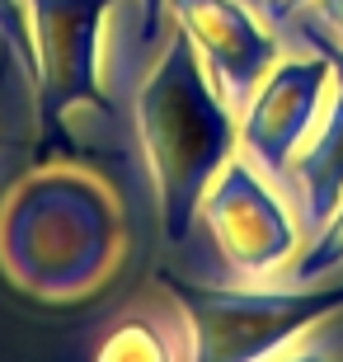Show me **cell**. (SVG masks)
<instances>
[{"mask_svg":"<svg viewBox=\"0 0 343 362\" xmlns=\"http://www.w3.org/2000/svg\"><path fill=\"white\" fill-rule=\"evenodd\" d=\"M136 136L156 179L160 230L170 245H184L211 179L221 175L240 141L236 113L184 33L170 38L136 90Z\"/></svg>","mask_w":343,"mask_h":362,"instance_id":"obj_1","label":"cell"},{"mask_svg":"<svg viewBox=\"0 0 343 362\" xmlns=\"http://www.w3.org/2000/svg\"><path fill=\"white\" fill-rule=\"evenodd\" d=\"M156 282L184 310L193 358L188 362H268L310 325L343 310V282L334 287H291V292H254V287H211L160 269Z\"/></svg>","mask_w":343,"mask_h":362,"instance_id":"obj_2","label":"cell"},{"mask_svg":"<svg viewBox=\"0 0 343 362\" xmlns=\"http://www.w3.org/2000/svg\"><path fill=\"white\" fill-rule=\"evenodd\" d=\"M33 28V99H38V160L71 146L66 118L80 104L104 108L99 90V28L113 0H24Z\"/></svg>","mask_w":343,"mask_h":362,"instance_id":"obj_3","label":"cell"},{"mask_svg":"<svg viewBox=\"0 0 343 362\" xmlns=\"http://www.w3.org/2000/svg\"><path fill=\"white\" fill-rule=\"evenodd\" d=\"M202 221L221 250L226 269L240 278H264L296 259L301 221L264 179V170H254L250 160L231 156L221 165V175L211 179L207 198H202Z\"/></svg>","mask_w":343,"mask_h":362,"instance_id":"obj_4","label":"cell"},{"mask_svg":"<svg viewBox=\"0 0 343 362\" xmlns=\"http://www.w3.org/2000/svg\"><path fill=\"white\" fill-rule=\"evenodd\" d=\"M330 85H334V71L320 52L277 57V66L259 81L250 104L240 108V151H245V160L254 170H264L268 179L287 175L291 156L301 151V141L315 127Z\"/></svg>","mask_w":343,"mask_h":362,"instance_id":"obj_5","label":"cell"},{"mask_svg":"<svg viewBox=\"0 0 343 362\" xmlns=\"http://www.w3.org/2000/svg\"><path fill=\"white\" fill-rule=\"evenodd\" d=\"M174 28L198 47L211 85L231 108H245L268 71L282 57L277 28H268L245 0H165Z\"/></svg>","mask_w":343,"mask_h":362,"instance_id":"obj_6","label":"cell"},{"mask_svg":"<svg viewBox=\"0 0 343 362\" xmlns=\"http://www.w3.org/2000/svg\"><path fill=\"white\" fill-rule=\"evenodd\" d=\"M282 184H287V193L296 198V221H301V230L315 235L334 216V207H339V198H343V85L339 81H334L330 113L320 122L315 141L291 156Z\"/></svg>","mask_w":343,"mask_h":362,"instance_id":"obj_7","label":"cell"},{"mask_svg":"<svg viewBox=\"0 0 343 362\" xmlns=\"http://www.w3.org/2000/svg\"><path fill=\"white\" fill-rule=\"evenodd\" d=\"M94 362H174V349L151 320H122L99 339Z\"/></svg>","mask_w":343,"mask_h":362,"instance_id":"obj_8","label":"cell"},{"mask_svg":"<svg viewBox=\"0 0 343 362\" xmlns=\"http://www.w3.org/2000/svg\"><path fill=\"white\" fill-rule=\"evenodd\" d=\"M287 269H291V282H296V287L320 282V278H330L334 269H343V198H339V207H334V216L310 235V245L291 259Z\"/></svg>","mask_w":343,"mask_h":362,"instance_id":"obj_9","label":"cell"},{"mask_svg":"<svg viewBox=\"0 0 343 362\" xmlns=\"http://www.w3.org/2000/svg\"><path fill=\"white\" fill-rule=\"evenodd\" d=\"M0 42L19 57L24 76L33 81V28H28V5L24 0H0Z\"/></svg>","mask_w":343,"mask_h":362,"instance_id":"obj_10","label":"cell"},{"mask_svg":"<svg viewBox=\"0 0 343 362\" xmlns=\"http://www.w3.org/2000/svg\"><path fill=\"white\" fill-rule=\"evenodd\" d=\"M282 33H291V38L301 42V47H310V52H320V57H325V62H330L334 81L343 85V42L334 38V33H330V28H325V24H320L315 14H306V10H301V14H296V19H291L287 28H282Z\"/></svg>","mask_w":343,"mask_h":362,"instance_id":"obj_11","label":"cell"},{"mask_svg":"<svg viewBox=\"0 0 343 362\" xmlns=\"http://www.w3.org/2000/svg\"><path fill=\"white\" fill-rule=\"evenodd\" d=\"M245 5H250V10L259 14L264 24H273L277 33H282V28H287L291 19L306 10V5H315V0H245Z\"/></svg>","mask_w":343,"mask_h":362,"instance_id":"obj_12","label":"cell"},{"mask_svg":"<svg viewBox=\"0 0 343 362\" xmlns=\"http://www.w3.org/2000/svg\"><path fill=\"white\" fill-rule=\"evenodd\" d=\"M315 19L343 42V0H315Z\"/></svg>","mask_w":343,"mask_h":362,"instance_id":"obj_13","label":"cell"},{"mask_svg":"<svg viewBox=\"0 0 343 362\" xmlns=\"http://www.w3.org/2000/svg\"><path fill=\"white\" fill-rule=\"evenodd\" d=\"M160 14H165V0H141V38L146 42L160 38Z\"/></svg>","mask_w":343,"mask_h":362,"instance_id":"obj_14","label":"cell"},{"mask_svg":"<svg viewBox=\"0 0 343 362\" xmlns=\"http://www.w3.org/2000/svg\"><path fill=\"white\" fill-rule=\"evenodd\" d=\"M282 362H343V358H320V353H296V358H282Z\"/></svg>","mask_w":343,"mask_h":362,"instance_id":"obj_15","label":"cell"},{"mask_svg":"<svg viewBox=\"0 0 343 362\" xmlns=\"http://www.w3.org/2000/svg\"><path fill=\"white\" fill-rule=\"evenodd\" d=\"M5 57H14V52H10V47H5ZM5 57H0V81H5Z\"/></svg>","mask_w":343,"mask_h":362,"instance_id":"obj_16","label":"cell"}]
</instances>
